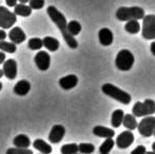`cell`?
<instances>
[{
  "label": "cell",
  "instance_id": "1",
  "mask_svg": "<svg viewBox=\"0 0 155 154\" xmlns=\"http://www.w3.org/2000/svg\"><path fill=\"white\" fill-rule=\"evenodd\" d=\"M47 13L50 18H51V20L55 23L56 27L61 32L63 39H64V41L67 42V44L69 45L71 49H77L78 42L75 39V37L70 34L69 30H68V22H67V19H65L64 15H63L59 10H57V8H55L54 5H50L47 10Z\"/></svg>",
  "mask_w": 155,
  "mask_h": 154
},
{
  "label": "cell",
  "instance_id": "2",
  "mask_svg": "<svg viewBox=\"0 0 155 154\" xmlns=\"http://www.w3.org/2000/svg\"><path fill=\"white\" fill-rule=\"evenodd\" d=\"M143 17H145V11L139 6H131V8L121 6L116 11V18L119 21L139 20L143 19Z\"/></svg>",
  "mask_w": 155,
  "mask_h": 154
},
{
  "label": "cell",
  "instance_id": "3",
  "mask_svg": "<svg viewBox=\"0 0 155 154\" xmlns=\"http://www.w3.org/2000/svg\"><path fill=\"white\" fill-rule=\"evenodd\" d=\"M102 92L106 95L110 96L111 98L115 99V100L119 101V103H124V105H129L131 103V95L129 93H127L126 91L120 90L119 88H117L116 86L112 84H104L101 87Z\"/></svg>",
  "mask_w": 155,
  "mask_h": 154
},
{
  "label": "cell",
  "instance_id": "4",
  "mask_svg": "<svg viewBox=\"0 0 155 154\" xmlns=\"http://www.w3.org/2000/svg\"><path fill=\"white\" fill-rule=\"evenodd\" d=\"M132 113L135 117L150 116L155 113V101L152 99H146L143 103L137 101L133 106Z\"/></svg>",
  "mask_w": 155,
  "mask_h": 154
},
{
  "label": "cell",
  "instance_id": "5",
  "mask_svg": "<svg viewBox=\"0 0 155 154\" xmlns=\"http://www.w3.org/2000/svg\"><path fill=\"white\" fill-rule=\"evenodd\" d=\"M115 64L120 71H129L134 64V55L129 50H121L118 52L115 59Z\"/></svg>",
  "mask_w": 155,
  "mask_h": 154
},
{
  "label": "cell",
  "instance_id": "6",
  "mask_svg": "<svg viewBox=\"0 0 155 154\" xmlns=\"http://www.w3.org/2000/svg\"><path fill=\"white\" fill-rule=\"evenodd\" d=\"M17 21V15L5 6H0V28L11 29Z\"/></svg>",
  "mask_w": 155,
  "mask_h": 154
},
{
  "label": "cell",
  "instance_id": "7",
  "mask_svg": "<svg viewBox=\"0 0 155 154\" xmlns=\"http://www.w3.org/2000/svg\"><path fill=\"white\" fill-rule=\"evenodd\" d=\"M138 132L140 135L145 137H150L155 132V117L154 116H145L138 123Z\"/></svg>",
  "mask_w": 155,
  "mask_h": 154
},
{
  "label": "cell",
  "instance_id": "8",
  "mask_svg": "<svg viewBox=\"0 0 155 154\" xmlns=\"http://www.w3.org/2000/svg\"><path fill=\"white\" fill-rule=\"evenodd\" d=\"M143 37L155 39V15H147L143 19Z\"/></svg>",
  "mask_w": 155,
  "mask_h": 154
},
{
  "label": "cell",
  "instance_id": "9",
  "mask_svg": "<svg viewBox=\"0 0 155 154\" xmlns=\"http://www.w3.org/2000/svg\"><path fill=\"white\" fill-rule=\"evenodd\" d=\"M34 61L36 64V67L40 71H47L51 66V56L48 52L39 51L35 55Z\"/></svg>",
  "mask_w": 155,
  "mask_h": 154
},
{
  "label": "cell",
  "instance_id": "10",
  "mask_svg": "<svg viewBox=\"0 0 155 154\" xmlns=\"http://www.w3.org/2000/svg\"><path fill=\"white\" fill-rule=\"evenodd\" d=\"M3 73L4 76L8 79L13 80L17 77V61L13 58L6 59V61H4L3 64Z\"/></svg>",
  "mask_w": 155,
  "mask_h": 154
},
{
  "label": "cell",
  "instance_id": "11",
  "mask_svg": "<svg viewBox=\"0 0 155 154\" xmlns=\"http://www.w3.org/2000/svg\"><path fill=\"white\" fill-rule=\"evenodd\" d=\"M65 134V128L62 125H54L49 134V140L52 144H58L63 139Z\"/></svg>",
  "mask_w": 155,
  "mask_h": 154
},
{
  "label": "cell",
  "instance_id": "12",
  "mask_svg": "<svg viewBox=\"0 0 155 154\" xmlns=\"http://www.w3.org/2000/svg\"><path fill=\"white\" fill-rule=\"evenodd\" d=\"M134 142V135L131 131H124L116 138V145L119 149H127Z\"/></svg>",
  "mask_w": 155,
  "mask_h": 154
},
{
  "label": "cell",
  "instance_id": "13",
  "mask_svg": "<svg viewBox=\"0 0 155 154\" xmlns=\"http://www.w3.org/2000/svg\"><path fill=\"white\" fill-rule=\"evenodd\" d=\"M8 38H10V40L12 42L19 44V43H22L27 39V35H25V33L20 27H15L8 33Z\"/></svg>",
  "mask_w": 155,
  "mask_h": 154
},
{
  "label": "cell",
  "instance_id": "14",
  "mask_svg": "<svg viewBox=\"0 0 155 154\" xmlns=\"http://www.w3.org/2000/svg\"><path fill=\"white\" fill-rule=\"evenodd\" d=\"M78 84V77L74 74H70L67 76H63L59 79V86L63 90H71L75 88Z\"/></svg>",
  "mask_w": 155,
  "mask_h": 154
},
{
  "label": "cell",
  "instance_id": "15",
  "mask_svg": "<svg viewBox=\"0 0 155 154\" xmlns=\"http://www.w3.org/2000/svg\"><path fill=\"white\" fill-rule=\"evenodd\" d=\"M98 39L102 45L108 47V45L112 44L114 37H113V33L110 29L104 28V29H100V31L98 32Z\"/></svg>",
  "mask_w": 155,
  "mask_h": 154
},
{
  "label": "cell",
  "instance_id": "16",
  "mask_svg": "<svg viewBox=\"0 0 155 154\" xmlns=\"http://www.w3.org/2000/svg\"><path fill=\"white\" fill-rule=\"evenodd\" d=\"M31 90V84L25 79L19 80L14 87V93L18 96H25Z\"/></svg>",
  "mask_w": 155,
  "mask_h": 154
},
{
  "label": "cell",
  "instance_id": "17",
  "mask_svg": "<svg viewBox=\"0 0 155 154\" xmlns=\"http://www.w3.org/2000/svg\"><path fill=\"white\" fill-rule=\"evenodd\" d=\"M93 134L98 137L113 138V136L115 135V131L107 127H104V126H96L93 128Z\"/></svg>",
  "mask_w": 155,
  "mask_h": 154
},
{
  "label": "cell",
  "instance_id": "18",
  "mask_svg": "<svg viewBox=\"0 0 155 154\" xmlns=\"http://www.w3.org/2000/svg\"><path fill=\"white\" fill-rule=\"evenodd\" d=\"M33 147L42 154H51L52 153V147L47 142H45L41 138H37L33 143Z\"/></svg>",
  "mask_w": 155,
  "mask_h": 154
},
{
  "label": "cell",
  "instance_id": "19",
  "mask_svg": "<svg viewBox=\"0 0 155 154\" xmlns=\"http://www.w3.org/2000/svg\"><path fill=\"white\" fill-rule=\"evenodd\" d=\"M13 144L17 148H29L31 145V140H30L29 136L25 134H18L13 139Z\"/></svg>",
  "mask_w": 155,
  "mask_h": 154
},
{
  "label": "cell",
  "instance_id": "20",
  "mask_svg": "<svg viewBox=\"0 0 155 154\" xmlns=\"http://www.w3.org/2000/svg\"><path fill=\"white\" fill-rule=\"evenodd\" d=\"M42 40H43V47H45V49L49 50V51H51V52L57 51L60 47L59 41H58L56 38L51 37V36H47V37H45Z\"/></svg>",
  "mask_w": 155,
  "mask_h": 154
},
{
  "label": "cell",
  "instance_id": "21",
  "mask_svg": "<svg viewBox=\"0 0 155 154\" xmlns=\"http://www.w3.org/2000/svg\"><path fill=\"white\" fill-rule=\"evenodd\" d=\"M14 13L17 16L29 17L32 14V8L25 3H18L16 6H14Z\"/></svg>",
  "mask_w": 155,
  "mask_h": 154
},
{
  "label": "cell",
  "instance_id": "22",
  "mask_svg": "<svg viewBox=\"0 0 155 154\" xmlns=\"http://www.w3.org/2000/svg\"><path fill=\"white\" fill-rule=\"evenodd\" d=\"M124 117V113L123 110L120 109L115 110L112 113V117H111V125H112V127L118 128L123 123Z\"/></svg>",
  "mask_w": 155,
  "mask_h": 154
},
{
  "label": "cell",
  "instance_id": "23",
  "mask_svg": "<svg viewBox=\"0 0 155 154\" xmlns=\"http://www.w3.org/2000/svg\"><path fill=\"white\" fill-rule=\"evenodd\" d=\"M123 125L124 126V128H127L128 130H134L138 127L136 118H135V116L133 115V114H126V115H124Z\"/></svg>",
  "mask_w": 155,
  "mask_h": 154
},
{
  "label": "cell",
  "instance_id": "24",
  "mask_svg": "<svg viewBox=\"0 0 155 154\" xmlns=\"http://www.w3.org/2000/svg\"><path fill=\"white\" fill-rule=\"evenodd\" d=\"M124 30L130 34H137L140 31V25L138 20H129L124 25Z\"/></svg>",
  "mask_w": 155,
  "mask_h": 154
},
{
  "label": "cell",
  "instance_id": "25",
  "mask_svg": "<svg viewBox=\"0 0 155 154\" xmlns=\"http://www.w3.org/2000/svg\"><path fill=\"white\" fill-rule=\"evenodd\" d=\"M0 50L4 53H15L17 51V47H16V43L14 42H8V41L5 40H1L0 41Z\"/></svg>",
  "mask_w": 155,
  "mask_h": 154
},
{
  "label": "cell",
  "instance_id": "26",
  "mask_svg": "<svg viewBox=\"0 0 155 154\" xmlns=\"http://www.w3.org/2000/svg\"><path fill=\"white\" fill-rule=\"evenodd\" d=\"M114 140L113 138H107L99 147V152L100 154H109L112 151L113 147H114Z\"/></svg>",
  "mask_w": 155,
  "mask_h": 154
},
{
  "label": "cell",
  "instance_id": "27",
  "mask_svg": "<svg viewBox=\"0 0 155 154\" xmlns=\"http://www.w3.org/2000/svg\"><path fill=\"white\" fill-rule=\"evenodd\" d=\"M61 154H76L79 152V147L76 144H65L60 148Z\"/></svg>",
  "mask_w": 155,
  "mask_h": 154
},
{
  "label": "cell",
  "instance_id": "28",
  "mask_svg": "<svg viewBox=\"0 0 155 154\" xmlns=\"http://www.w3.org/2000/svg\"><path fill=\"white\" fill-rule=\"evenodd\" d=\"M68 30H69L70 34L73 36H76L81 32V25L78 21L72 20L68 23Z\"/></svg>",
  "mask_w": 155,
  "mask_h": 154
},
{
  "label": "cell",
  "instance_id": "29",
  "mask_svg": "<svg viewBox=\"0 0 155 154\" xmlns=\"http://www.w3.org/2000/svg\"><path fill=\"white\" fill-rule=\"evenodd\" d=\"M28 47L29 49L33 50V51H36V50H40L43 47V40L40 38H31L28 42Z\"/></svg>",
  "mask_w": 155,
  "mask_h": 154
},
{
  "label": "cell",
  "instance_id": "30",
  "mask_svg": "<svg viewBox=\"0 0 155 154\" xmlns=\"http://www.w3.org/2000/svg\"><path fill=\"white\" fill-rule=\"evenodd\" d=\"M79 147V152L81 154H91L95 151V147L93 144H88V143H81L78 145Z\"/></svg>",
  "mask_w": 155,
  "mask_h": 154
},
{
  "label": "cell",
  "instance_id": "31",
  "mask_svg": "<svg viewBox=\"0 0 155 154\" xmlns=\"http://www.w3.org/2000/svg\"><path fill=\"white\" fill-rule=\"evenodd\" d=\"M5 154H34L32 150H30L29 148H10L6 150Z\"/></svg>",
  "mask_w": 155,
  "mask_h": 154
},
{
  "label": "cell",
  "instance_id": "32",
  "mask_svg": "<svg viewBox=\"0 0 155 154\" xmlns=\"http://www.w3.org/2000/svg\"><path fill=\"white\" fill-rule=\"evenodd\" d=\"M29 3L32 10H40L45 6V0H30Z\"/></svg>",
  "mask_w": 155,
  "mask_h": 154
},
{
  "label": "cell",
  "instance_id": "33",
  "mask_svg": "<svg viewBox=\"0 0 155 154\" xmlns=\"http://www.w3.org/2000/svg\"><path fill=\"white\" fill-rule=\"evenodd\" d=\"M146 147L143 146H137L134 150L131 152V154H146Z\"/></svg>",
  "mask_w": 155,
  "mask_h": 154
},
{
  "label": "cell",
  "instance_id": "34",
  "mask_svg": "<svg viewBox=\"0 0 155 154\" xmlns=\"http://www.w3.org/2000/svg\"><path fill=\"white\" fill-rule=\"evenodd\" d=\"M17 1L18 0H5V2H6V5L8 6H16L17 5Z\"/></svg>",
  "mask_w": 155,
  "mask_h": 154
},
{
  "label": "cell",
  "instance_id": "35",
  "mask_svg": "<svg viewBox=\"0 0 155 154\" xmlns=\"http://www.w3.org/2000/svg\"><path fill=\"white\" fill-rule=\"evenodd\" d=\"M4 61H5V54L4 52H0V64H4Z\"/></svg>",
  "mask_w": 155,
  "mask_h": 154
},
{
  "label": "cell",
  "instance_id": "36",
  "mask_svg": "<svg viewBox=\"0 0 155 154\" xmlns=\"http://www.w3.org/2000/svg\"><path fill=\"white\" fill-rule=\"evenodd\" d=\"M6 38V33L4 30H0V41L1 40H4Z\"/></svg>",
  "mask_w": 155,
  "mask_h": 154
},
{
  "label": "cell",
  "instance_id": "37",
  "mask_svg": "<svg viewBox=\"0 0 155 154\" xmlns=\"http://www.w3.org/2000/svg\"><path fill=\"white\" fill-rule=\"evenodd\" d=\"M150 50H151V53L155 56V41H153V42L151 43V45H150Z\"/></svg>",
  "mask_w": 155,
  "mask_h": 154
},
{
  "label": "cell",
  "instance_id": "38",
  "mask_svg": "<svg viewBox=\"0 0 155 154\" xmlns=\"http://www.w3.org/2000/svg\"><path fill=\"white\" fill-rule=\"evenodd\" d=\"M20 3H28V2H30V0H18Z\"/></svg>",
  "mask_w": 155,
  "mask_h": 154
},
{
  "label": "cell",
  "instance_id": "39",
  "mask_svg": "<svg viewBox=\"0 0 155 154\" xmlns=\"http://www.w3.org/2000/svg\"><path fill=\"white\" fill-rule=\"evenodd\" d=\"M4 75V73H3V70H1V69H0V78H1L2 76H3Z\"/></svg>",
  "mask_w": 155,
  "mask_h": 154
},
{
  "label": "cell",
  "instance_id": "40",
  "mask_svg": "<svg viewBox=\"0 0 155 154\" xmlns=\"http://www.w3.org/2000/svg\"><path fill=\"white\" fill-rule=\"evenodd\" d=\"M146 154H155V151H150V152H146Z\"/></svg>",
  "mask_w": 155,
  "mask_h": 154
},
{
  "label": "cell",
  "instance_id": "41",
  "mask_svg": "<svg viewBox=\"0 0 155 154\" xmlns=\"http://www.w3.org/2000/svg\"><path fill=\"white\" fill-rule=\"evenodd\" d=\"M152 149H153V151H155V142L152 144Z\"/></svg>",
  "mask_w": 155,
  "mask_h": 154
},
{
  "label": "cell",
  "instance_id": "42",
  "mask_svg": "<svg viewBox=\"0 0 155 154\" xmlns=\"http://www.w3.org/2000/svg\"><path fill=\"white\" fill-rule=\"evenodd\" d=\"M1 90H2V82L0 81V91H1Z\"/></svg>",
  "mask_w": 155,
  "mask_h": 154
},
{
  "label": "cell",
  "instance_id": "43",
  "mask_svg": "<svg viewBox=\"0 0 155 154\" xmlns=\"http://www.w3.org/2000/svg\"><path fill=\"white\" fill-rule=\"evenodd\" d=\"M76 154H79V153H76ZM80 154H81V153H80Z\"/></svg>",
  "mask_w": 155,
  "mask_h": 154
},
{
  "label": "cell",
  "instance_id": "44",
  "mask_svg": "<svg viewBox=\"0 0 155 154\" xmlns=\"http://www.w3.org/2000/svg\"><path fill=\"white\" fill-rule=\"evenodd\" d=\"M154 136H155V132H154Z\"/></svg>",
  "mask_w": 155,
  "mask_h": 154
},
{
  "label": "cell",
  "instance_id": "45",
  "mask_svg": "<svg viewBox=\"0 0 155 154\" xmlns=\"http://www.w3.org/2000/svg\"><path fill=\"white\" fill-rule=\"evenodd\" d=\"M39 154H42V153H39Z\"/></svg>",
  "mask_w": 155,
  "mask_h": 154
}]
</instances>
